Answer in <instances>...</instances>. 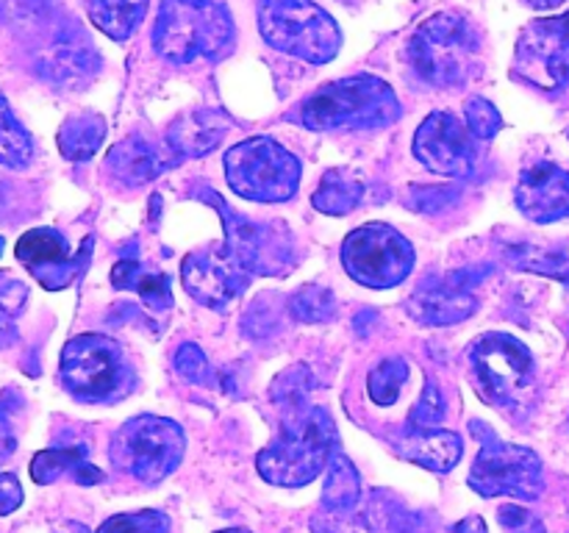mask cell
I'll return each instance as SVG.
<instances>
[{
  "label": "cell",
  "mask_w": 569,
  "mask_h": 533,
  "mask_svg": "<svg viewBox=\"0 0 569 533\" xmlns=\"http://www.w3.org/2000/svg\"><path fill=\"white\" fill-rule=\"evenodd\" d=\"M400 117L395 89L378 76H350L311 92L295 111V120L311 131H372Z\"/></svg>",
  "instance_id": "1"
},
{
  "label": "cell",
  "mask_w": 569,
  "mask_h": 533,
  "mask_svg": "<svg viewBox=\"0 0 569 533\" xmlns=\"http://www.w3.org/2000/svg\"><path fill=\"white\" fill-rule=\"evenodd\" d=\"M337 450V425L320 405L287 409L281 436L256 459L261 477L272 486L298 489L315 481Z\"/></svg>",
  "instance_id": "2"
},
{
  "label": "cell",
  "mask_w": 569,
  "mask_h": 533,
  "mask_svg": "<svg viewBox=\"0 0 569 533\" xmlns=\"http://www.w3.org/2000/svg\"><path fill=\"white\" fill-rule=\"evenodd\" d=\"M233 17L220 0H161L153 26V48L170 64L194 59L220 61L231 53Z\"/></svg>",
  "instance_id": "3"
},
{
  "label": "cell",
  "mask_w": 569,
  "mask_h": 533,
  "mask_svg": "<svg viewBox=\"0 0 569 533\" xmlns=\"http://www.w3.org/2000/svg\"><path fill=\"white\" fill-rule=\"evenodd\" d=\"M481 42L470 22L459 14H437L422 22L409 42V64L437 89H459L478 67Z\"/></svg>",
  "instance_id": "4"
},
{
  "label": "cell",
  "mask_w": 569,
  "mask_h": 533,
  "mask_svg": "<svg viewBox=\"0 0 569 533\" xmlns=\"http://www.w3.org/2000/svg\"><path fill=\"white\" fill-rule=\"evenodd\" d=\"M256 17L270 48L309 64H328L342 48L337 20L315 0H259Z\"/></svg>",
  "instance_id": "5"
},
{
  "label": "cell",
  "mask_w": 569,
  "mask_h": 533,
  "mask_svg": "<svg viewBox=\"0 0 569 533\" xmlns=\"http://www.w3.org/2000/svg\"><path fill=\"white\" fill-rule=\"evenodd\" d=\"M470 359L472 386L483 398V403L500 411H517L528 405L537 383V364L526 344L511 333H487L476 339L467 353Z\"/></svg>",
  "instance_id": "6"
},
{
  "label": "cell",
  "mask_w": 569,
  "mask_h": 533,
  "mask_svg": "<svg viewBox=\"0 0 569 533\" xmlns=\"http://www.w3.org/2000/svg\"><path fill=\"white\" fill-rule=\"evenodd\" d=\"M59 375L81 403H117L131 392L133 372L120 344L106 333H81L61 350Z\"/></svg>",
  "instance_id": "7"
},
{
  "label": "cell",
  "mask_w": 569,
  "mask_h": 533,
  "mask_svg": "<svg viewBox=\"0 0 569 533\" xmlns=\"http://www.w3.org/2000/svg\"><path fill=\"white\" fill-rule=\"evenodd\" d=\"M203 203L214 205L226 228V250L250 272V275H289L298 264V244L292 231L281 220H250L228 205L214 189H198Z\"/></svg>",
  "instance_id": "8"
},
{
  "label": "cell",
  "mask_w": 569,
  "mask_h": 533,
  "mask_svg": "<svg viewBox=\"0 0 569 533\" xmlns=\"http://www.w3.org/2000/svg\"><path fill=\"white\" fill-rule=\"evenodd\" d=\"M228 187L256 203H287L300 187V161L272 137H250L226 153Z\"/></svg>",
  "instance_id": "9"
},
{
  "label": "cell",
  "mask_w": 569,
  "mask_h": 533,
  "mask_svg": "<svg viewBox=\"0 0 569 533\" xmlns=\"http://www.w3.org/2000/svg\"><path fill=\"white\" fill-rule=\"evenodd\" d=\"M187 450V439L178 422L164 416L142 414L128 420L114 433L109 447L111 464L120 466L139 483H161L178 470Z\"/></svg>",
  "instance_id": "10"
},
{
  "label": "cell",
  "mask_w": 569,
  "mask_h": 533,
  "mask_svg": "<svg viewBox=\"0 0 569 533\" xmlns=\"http://www.w3.org/2000/svg\"><path fill=\"white\" fill-rule=\"evenodd\" d=\"M472 433L481 439V453L470 470V489L483 497L537 500L542 494V461L531 447L503 442L492 428L472 422Z\"/></svg>",
  "instance_id": "11"
},
{
  "label": "cell",
  "mask_w": 569,
  "mask_h": 533,
  "mask_svg": "<svg viewBox=\"0 0 569 533\" xmlns=\"http://www.w3.org/2000/svg\"><path fill=\"white\" fill-rule=\"evenodd\" d=\"M415 248L398 228L367 222L342 244V264L353 281L370 289H392L415 270Z\"/></svg>",
  "instance_id": "12"
},
{
  "label": "cell",
  "mask_w": 569,
  "mask_h": 533,
  "mask_svg": "<svg viewBox=\"0 0 569 533\" xmlns=\"http://www.w3.org/2000/svg\"><path fill=\"white\" fill-rule=\"evenodd\" d=\"M92 242L94 239L87 237L81 242V248L72 253L64 233H59L56 228H31V231L20 237L14 253L17 261L48 292H61L70 283H76V278L87 270L89 255H92Z\"/></svg>",
  "instance_id": "13"
},
{
  "label": "cell",
  "mask_w": 569,
  "mask_h": 533,
  "mask_svg": "<svg viewBox=\"0 0 569 533\" xmlns=\"http://www.w3.org/2000/svg\"><path fill=\"white\" fill-rule=\"evenodd\" d=\"M415 155L445 178H470L476 172V144L465 120L450 111H431L415 133Z\"/></svg>",
  "instance_id": "14"
},
{
  "label": "cell",
  "mask_w": 569,
  "mask_h": 533,
  "mask_svg": "<svg viewBox=\"0 0 569 533\" xmlns=\"http://www.w3.org/2000/svg\"><path fill=\"white\" fill-rule=\"evenodd\" d=\"M250 278L253 275L228 253L226 244L194 250L181 264V281L189 298L217 311L228 309L248 289Z\"/></svg>",
  "instance_id": "15"
},
{
  "label": "cell",
  "mask_w": 569,
  "mask_h": 533,
  "mask_svg": "<svg viewBox=\"0 0 569 533\" xmlns=\"http://www.w3.org/2000/svg\"><path fill=\"white\" fill-rule=\"evenodd\" d=\"M483 275H489V270H456L448 275L428 278L406 300V309L422 325H456L478 311V298L472 289L481 283Z\"/></svg>",
  "instance_id": "16"
},
{
  "label": "cell",
  "mask_w": 569,
  "mask_h": 533,
  "mask_svg": "<svg viewBox=\"0 0 569 533\" xmlns=\"http://www.w3.org/2000/svg\"><path fill=\"white\" fill-rule=\"evenodd\" d=\"M517 72L539 89H561L569 83V37L556 20H539L526 28L517 44Z\"/></svg>",
  "instance_id": "17"
},
{
  "label": "cell",
  "mask_w": 569,
  "mask_h": 533,
  "mask_svg": "<svg viewBox=\"0 0 569 533\" xmlns=\"http://www.w3.org/2000/svg\"><path fill=\"white\" fill-rule=\"evenodd\" d=\"M517 209L531 222H559L569 217V172L553 161H537L520 175Z\"/></svg>",
  "instance_id": "18"
},
{
  "label": "cell",
  "mask_w": 569,
  "mask_h": 533,
  "mask_svg": "<svg viewBox=\"0 0 569 533\" xmlns=\"http://www.w3.org/2000/svg\"><path fill=\"white\" fill-rule=\"evenodd\" d=\"M178 155L170 153L164 155L156 148L150 139L144 137H128L122 142H117L109 150V159H106V172L111 175V181L120 183L122 189H139L144 183H150L153 178H159L161 172H167L170 167L178 164Z\"/></svg>",
  "instance_id": "19"
},
{
  "label": "cell",
  "mask_w": 569,
  "mask_h": 533,
  "mask_svg": "<svg viewBox=\"0 0 569 533\" xmlns=\"http://www.w3.org/2000/svg\"><path fill=\"white\" fill-rule=\"evenodd\" d=\"M231 125L233 122L226 111H187L167 131V144H170V150L178 159H200V155L211 153L222 142V137H226Z\"/></svg>",
  "instance_id": "20"
},
{
  "label": "cell",
  "mask_w": 569,
  "mask_h": 533,
  "mask_svg": "<svg viewBox=\"0 0 569 533\" xmlns=\"http://www.w3.org/2000/svg\"><path fill=\"white\" fill-rule=\"evenodd\" d=\"M398 453L411 464H420L431 472H448L465 455V442L459 433L442 431V428H417L406 425L403 436L398 439Z\"/></svg>",
  "instance_id": "21"
},
{
  "label": "cell",
  "mask_w": 569,
  "mask_h": 533,
  "mask_svg": "<svg viewBox=\"0 0 569 533\" xmlns=\"http://www.w3.org/2000/svg\"><path fill=\"white\" fill-rule=\"evenodd\" d=\"M89 447L87 444H72V447H48L42 453L33 455L31 461V477L42 486L59 481L61 475L70 472L81 486H92V483L103 481V472L87 461Z\"/></svg>",
  "instance_id": "22"
},
{
  "label": "cell",
  "mask_w": 569,
  "mask_h": 533,
  "mask_svg": "<svg viewBox=\"0 0 569 533\" xmlns=\"http://www.w3.org/2000/svg\"><path fill=\"white\" fill-rule=\"evenodd\" d=\"M503 259L517 270L569 283V242H511L503 248Z\"/></svg>",
  "instance_id": "23"
},
{
  "label": "cell",
  "mask_w": 569,
  "mask_h": 533,
  "mask_svg": "<svg viewBox=\"0 0 569 533\" xmlns=\"http://www.w3.org/2000/svg\"><path fill=\"white\" fill-rule=\"evenodd\" d=\"M111 283L117 289H131L139 298L148 303L153 311H170L172 309V286L170 278L159 270H148L139 259H120L111 270Z\"/></svg>",
  "instance_id": "24"
},
{
  "label": "cell",
  "mask_w": 569,
  "mask_h": 533,
  "mask_svg": "<svg viewBox=\"0 0 569 533\" xmlns=\"http://www.w3.org/2000/svg\"><path fill=\"white\" fill-rule=\"evenodd\" d=\"M365 181H361L356 172L350 170H331L322 175L320 187L311 194V205L322 214L331 217H345L353 209H359L361 200H365Z\"/></svg>",
  "instance_id": "25"
},
{
  "label": "cell",
  "mask_w": 569,
  "mask_h": 533,
  "mask_svg": "<svg viewBox=\"0 0 569 533\" xmlns=\"http://www.w3.org/2000/svg\"><path fill=\"white\" fill-rule=\"evenodd\" d=\"M150 0H87V14L114 42H126L148 14Z\"/></svg>",
  "instance_id": "26"
},
{
  "label": "cell",
  "mask_w": 569,
  "mask_h": 533,
  "mask_svg": "<svg viewBox=\"0 0 569 533\" xmlns=\"http://www.w3.org/2000/svg\"><path fill=\"white\" fill-rule=\"evenodd\" d=\"M106 139V120L94 111L67 117L59 128V150L70 161H87L100 150Z\"/></svg>",
  "instance_id": "27"
},
{
  "label": "cell",
  "mask_w": 569,
  "mask_h": 533,
  "mask_svg": "<svg viewBox=\"0 0 569 533\" xmlns=\"http://www.w3.org/2000/svg\"><path fill=\"white\" fill-rule=\"evenodd\" d=\"M361 497V477L348 455L333 453L328 461V481L322 489V509L326 514H348Z\"/></svg>",
  "instance_id": "28"
},
{
  "label": "cell",
  "mask_w": 569,
  "mask_h": 533,
  "mask_svg": "<svg viewBox=\"0 0 569 533\" xmlns=\"http://www.w3.org/2000/svg\"><path fill=\"white\" fill-rule=\"evenodd\" d=\"M33 159V144L26 128L11 114L9 100L0 92V164L3 167H26Z\"/></svg>",
  "instance_id": "29"
},
{
  "label": "cell",
  "mask_w": 569,
  "mask_h": 533,
  "mask_svg": "<svg viewBox=\"0 0 569 533\" xmlns=\"http://www.w3.org/2000/svg\"><path fill=\"white\" fill-rule=\"evenodd\" d=\"M406 381H409V364L400 355H389L376 364V370L367 378V392H370L372 403L392 405L403 392Z\"/></svg>",
  "instance_id": "30"
},
{
  "label": "cell",
  "mask_w": 569,
  "mask_h": 533,
  "mask_svg": "<svg viewBox=\"0 0 569 533\" xmlns=\"http://www.w3.org/2000/svg\"><path fill=\"white\" fill-rule=\"evenodd\" d=\"M28 300V286L9 272H0V350L17 342V316Z\"/></svg>",
  "instance_id": "31"
},
{
  "label": "cell",
  "mask_w": 569,
  "mask_h": 533,
  "mask_svg": "<svg viewBox=\"0 0 569 533\" xmlns=\"http://www.w3.org/2000/svg\"><path fill=\"white\" fill-rule=\"evenodd\" d=\"M287 305L298 322H328L337 311V300L326 286H300Z\"/></svg>",
  "instance_id": "32"
},
{
  "label": "cell",
  "mask_w": 569,
  "mask_h": 533,
  "mask_svg": "<svg viewBox=\"0 0 569 533\" xmlns=\"http://www.w3.org/2000/svg\"><path fill=\"white\" fill-rule=\"evenodd\" d=\"M170 516L161 511H133V514H114L103 522L94 533H167ZM89 533V531H87Z\"/></svg>",
  "instance_id": "33"
},
{
  "label": "cell",
  "mask_w": 569,
  "mask_h": 533,
  "mask_svg": "<svg viewBox=\"0 0 569 533\" xmlns=\"http://www.w3.org/2000/svg\"><path fill=\"white\" fill-rule=\"evenodd\" d=\"M465 122L467 128H470L472 137L478 139H492L495 133L503 128V117H500V111L495 109L487 98H478V94L467 100Z\"/></svg>",
  "instance_id": "34"
},
{
  "label": "cell",
  "mask_w": 569,
  "mask_h": 533,
  "mask_svg": "<svg viewBox=\"0 0 569 533\" xmlns=\"http://www.w3.org/2000/svg\"><path fill=\"white\" fill-rule=\"evenodd\" d=\"M445 416V394L442 389L433 381L426 383V392L417 400V405L409 414V425L417 428H437V422H442Z\"/></svg>",
  "instance_id": "35"
},
{
  "label": "cell",
  "mask_w": 569,
  "mask_h": 533,
  "mask_svg": "<svg viewBox=\"0 0 569 533\" xmlns=\"http://www.w3.org/2000/svg\"><path fill=\"white\" fill-rule=\"evenodd\" d=\"M172 364H176L178 375H181L183 381H189V383H206V381H209V375H211L209 359H206L203 350H200L198 344H192V342H187V344H181V348H178L176 361H172Z\"/></svg>",
  "instance_id": "36"
},
{
  "label": "cell",
  "mask_w": 569,
  "mask_h": 533,
  "mask_svg": "<svg viewBox=\"0 0 569 533\" xmlns=\"http://www.w3.org/2000/svg\"><path fill=\"white\" fill-rule=\"evenodd\" d=\"M498 520L509 533H548L542 520L528 509H520V505H503L498 511Z\"/></svg>",
  "instance_id": "37"
},
{
  "label": "cell",
  "mask_w": 569,
  "mask_h": 533,
  "mask_svg": "<svg viewBox=\"0 0 569 533\" xmlns=\"http://www.w3.org/2000/svg\"><path fill=\"white\" fill-rule=\"evenodd\" d=\"M22 505V486L17 475L11 472H0V516L11 514Z\"/></svg>",
  "instance_id": "38"
},
{
  "label": "cell",
  "mask_w": 569,
  "mask_h": 533,
  "mask_svg": "<svg viewBox=\"0 0 569 533\" xmlns=\"http://www.w3.org/2000/svg\"><path fill=\"white\" fill-rule=\"evenodd\" d=\"M17 450V439H14V431H11L9 420H6L3 414H0V464H3L6 459H9L11 453Z\"/></svg>",
  "instance_id": "39"
},
{
  "label": "cell",
  "mask_w": 569,
  "mask_h": 533,
  "mask_svg": "<svg viewBox=\"0 0 569 533\" xmlns=\"http://www.w3.org/2000/svg\"><path fill=\"white\" fill-rule=\"evenodd\" d=\"M445 533H487V522H483L478 514H472V516H465V520H459L456 525H450Z\"/></svg>",
  "instance_id": "40"
},
{
  "label": "cell",
  "mask_w": 569,
  "mask_h": 533,
  "mask_svg": "<svg viewBox=\"0 0 569 533\" xmlns=\"http://www.w3.org/2000/svg\"><path fill=\"white\" fill-rule=\"evenodd\" d=\"M528 6H533V9H556V6L567 3V0H526Z\"/></svg>",
  "instance_id": "41"
},
{
  "label": "cell",
  "mask_w": 569,
  "mask_h": 533,
  "mask_svg": "<svg viewBox=\"0 0 569 533\" xmlns=\"http://www.w3.org/2000/svg\"><path fill=\"white\" fill-rule=\"evenodd\" d=\"M553 20H556V26H559L561 31H565L569 37V11H567V14H561V17H553Z\"/></svg>",
  "instance_id": "42"
},
{
  "label": "cell",
  "mask_w": 569,
  "mask_h": 533,
  "mask_svg": "<svg viewBox=\"0 0 569 533\" xmlns=\"http://www.w3.org/2000/svg\"><path fill=\"white\" fill-rule=\"evenodd\" d=\"M220 533H250V531H239V527H231V531H220Z\"/></svg>",
  "instance_id": "43"
},
{
  "label": "cell",
  "mask_w": 569,
  "mask_h": 533,
  "mask_svg": "<svg viewBox=\"0 0 569 533\" xmlns=\"http://www.w3.org/2000/svg\"><path fill=\"white\" fill-rule=\"evenodd\" d=\"M0 255H3V237H0Z\"/></svg>",
  "instance_id": "44"
}]
</instances>
